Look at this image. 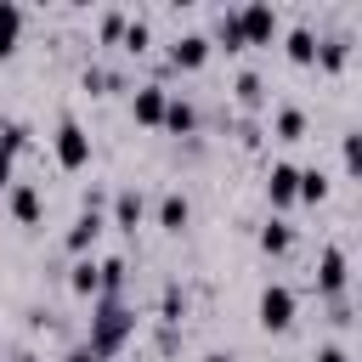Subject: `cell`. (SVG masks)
<instances>
[{
	"mask_svg": "<svg viewBox=\"0 0 362 362\" xmlns=\"http://www.w3.org/2000/svg\"><path fill=\"white\" fill-rule=\"evenodd\" d=\"M204 362H238V356H232V351H209Z\"/></svg>",
	"mask_w": 362,
	"mask_h": 362,
	"instance_id": "d6a6232c",
	"label": "cell"
},
{
	"mask_svg": "<svg viewBox=\"0 0 362 362\" xmlns=\"http://www.w3.org/2000/svg\"><path fill=\"white\" fill-rule=\"evenodd\" d=\"M317 362H351L345 345H317Z\"/></svg>",
	"mask_w": 362,
	"mask_h": 362,
	"instance_id": "4dcf8cb0",
	"label": "cell"
},
{
	"mask_svg": "<svg viewBox=\"0 0 362 362\" xmlns=\"http://www.w3.org/2000/svg\"><path fill=\"white\" fill-rule=\"evenodd\" d=\"M119 45H124L130 57H141V51L153 45V28H147V17H130V23H124V34H119Z\"/></svg>",
	"mask_w": 362,
	"mask_h": 362,
	"instance_id": "cb8c5ba5",
	"label": "cell"
},
{
	"mask_svg": "<svg viewBox=\"0 0 362 362\" xmlns=\"http://www.w3.org/2000/svg\"><path fill=\"white\" fill-rule=\"evenodd\" d=\"M260 249H266V255H288V249H294V226L272 215V221L260 226Z\"/></svg>",
	"mask_w": 362,
	"mask_h": 362,
	"instance_id": "ffe728a7",
	"label": "cell"
},
{
	"mask_svg": "<svg viewBox=\"0 0 362 362\" xmlns=\"http://www.w3.org/2000/svg\"><path fill=\"white\" fill-rule=\"evenodd\" d=\"M294 181H300V164H288V158H277V164L266 170V198H272V209H288V204H294Z\"/></svg>",
	"mask_w": 362,
	"mask_h": 362,
	"instance_id": "8fae6325",
	"label": "cell"
},
{
	"mask_svg": "<svg viewBox=\"0 0 362 362\" xmlns=\"http://www.w3.org/2000/svg\"><path fill=\"white\" fill-rule=\"evenodd\" d=\"M345 62H351V34H328V40H317V68L339 74Z\"/></svg>",
	"mask_w": 362,
	"mask_h": 362,
	"instance_id": "e0dca14e",
	"label": "cell"
},
{
	"mask_svg": "<svg viewBox=\"0 0 362 362\" xmlns=\"http://www.w3.org/2000/svg\"><path fill=\"white\" fill-rule=\"evenodd\" d=\"M68 288H74L79 300H96V294H102V260L79 255V260L68 266Z\"/></svg>",
	"mask_w": 362,
	"mask_h": 362,
	"instance_id": "4fadbf2b",
	"label": "cell"
},
{
	"mask_svg": "<svg viewBox=\"0 0 362 362\" xmlns=\"http://www.w3.org/2000/svg\"><path fill=\"white\" fill-rule=\"evenodd\" d=\"M62 362H102V356H96V351H90V345H74V351H68V356H62Z\"/></svg>",
	"mask_w": 362,
	"mask_h": 362,
	"instance_id": "1f68e13d",
	"label": "cell"
},
{
	"mask_svg": "<svg viewBox=\"0 0 362 362\" xmlns=\"http://www.w3.org/2000/svg\"><path fill=\"white\" fill-rule=\"evenodd\" d=\"M339 158H345V175H356V170H362V136H356V130H345V141H339Z\"/></svg>",
	"mask_w": 362,
	"mask_h": 362,
	"instance_id": "4316f807",
	"label": "cell"
},
{
	"mask_svg": "<svg viewBox=\"0 0 362 362\" xmlns=\"http://www.w3.org/2000/svg\"><path fill=\"white\" fill-rule=\"evenodd\" d=\"M158 130H170V136H192V130H198V107H192L187 96H175V90H170V102H164V119H158Z\"/></svg>",
	"mask_w": 362,
	"mask_h": 362,
	"instance_id": "7c38bea8",
	"label": "cell"
},
{
	"mask_svg": "<svg viewBox=\"0 0 362 362\" xmlns=\"http://www.w3.org/2000/svg\"><path fill=\"white\" fill-rule=\"evenodd\" d=\"M272 136H277V141H305V107L283 102V107L272 113Z\"/></svg>",
	"mask_w": 362,
	"mask_h": 362,
	"instance_id": "9a60e30c",
	"label": "cell"
},
{
	"mask_svg": "<svg viewBox=\"0 0 362 362\" xmlns=\"http://www.w3.org/2000/svg\"><path fill=\"white\" fill-rule=\"evenodd\" d=\"M85 90L107 96V90H119V74H107V68H85Z\"/></svg>",
	"mask_w": 362,
	"mask_h": 362,
	"instance_id": "83f0119b",
	"label": "cell"
},
{
	"mask_svg": "<svg viewBox=\"0 0 362 362\" xmlns=\"http://www.w3.org/2000/svg\"><path fill=\"white\" fill-rule=\"evenodd\" d=\"M17 40H23V6L0 0V57H11V51H17Z\"/></svg>",
	"mask_w": 362,
	"mask_h": 362,
	"instance_id": "ac0fdd59",
	"label": "cell"
},
{
	"mask_svg": "<svg viewBox=\"0 0 362 362\" xmlns=\"http://www.w3.org/2000/svg\"><path fill=\"white\" fill-rule=\"evenodd\" d=\"M51 153H57L62 170H85V164H90V136H85V124H79V119H62L57 136H51Z\"/></svg>",
	"mask_w": 362,
	"mask_h": 362,
	"instance_id": "277c9868",
	"label": "cell"
},
{
	"mask_svg": "<svg viewBox=\"0 0 362 362\" xmlns=\"http://www.w3.org/2000/svg\"><path fill=\"white\" fill-rule=\"evenodd\" d=\"M277 28H283V17H277L272 0H249V6H238V34H243V45H272Z\"/></svg>",
	"mask_w": 362,
	"mask_h": 362,
	"instance_id": "3957f363",
	"label": "cell"
},
{
	"mask_svg": "<svg viewBox=\"0 0 362 362\" xmlns=\"http://www.w3.org/2000/svg\"><path fill=\"white\" fill-rule=\"evenodd\" d=\"M164 102H170V90H164V85H136V90H130V113H136V124L158 130V119H164Z\"/></svg>",
	"mask_w": 362,
	"mask_h": 362,
	"instance_id": "9c48e42d",
	"label": "cell"
},
{
	"mask_svg": "<svg viewBox=\"0 0 362 362\" xmlns=\"http://www.w3.org/2000/svg\"><path fill=\"white\" fill-rule=\"evenodd\" d=\"M232 96H238L243 107H260V102H266V79H260L255 68H243V74L232 79Z\"/></svg>",
	"mask_w": 362,
	"mask_h": 362,
	"instance_id": "603a6c76",
	"label": "cell"
},
{
	"mask_svg": "<svg viewBox=\"0 0 362 362\" xmlns=\"http://www.w3.org/2000/svg\"><path fill=\"white\" fill-rule=\"evenodd\" d=\"M294 311H300V294H294L288 283H266L260 300H255V322H260L266 334H288V328H294Z\"/></svg>",
	"mask_w": 362,
	"mask_h": 362,
	"instance_id": "7a4b0ae2",
	"label": "cell"
},
{
	"mask_svg": "<svg viewBox=\"0 0 362 362\" xmlns=\"http://www.w3.org/2000/svg\"><path fill=\"white\" fill-rule=\"evenodd\" d=\"M28 136H34V130H28L23 119H0V141H6L11 153H23V147H28Z\"/></svg>",
	"mask_w": 362,
	"mask_h": 362,
	"instance_id": "484cf974",
	"label": "cell"
},
{
	"mask_svg": "<svg viewBox=\"0 0 362 362\" xmlns=\"http://www.w3.org/2000/svg\"><path fill=\"white\" fill-rule=\"evenodd\" d=\"M11 170H17V153H11V147H6V141H0V192H6V187H11Z\"/></svg>",
	"mask_w": 362,
	"mask_h": 362,
	"instance_id": "f546056e",
	"label": "cell"
},
{
	"mask_svg": "<svg viewBox=\"0 0 362 362\" xmlns=\"http://www.w3.org/2000/svg\"><path fill=\"white\" fill-rule=\"evenodd\" d=\"M209 62V34H175L170 40V68H204Z\"/></svg>",
	"mask_w": 362,
	"mask_h": 362,
	"instance_id": "30bf717a",
	"label": "cell"
},
{
	"mask_svg": "<svg viewBox=\"0 0 362 362\" xmlns=\"http://www.w3.org/2000/svg\"><path fill=\"white\" fill-rule=\"evenodd\" d=\"M181 317H187V288H181V283H164V294H158V322L175 328Z\"/></svg>",
	"mask_w": 362,
	"mask_h": 362,
	"instance_id": "44dd1931",
	"label": "cell"
},
{
	"mask_svg": "<svg viewBox=\"0 0 362 362\" xmlns=\"http://www.w3.org/2000/svg\"><path fill=\"white\" fill-rule=\"evenodd\" d=\"M283 57H288L294 68H311V62H317V34H311L305 23L288 28V34H283Z\"/></svg>",
	"mask_w": 362,
	"mask_h": 362,
	"instance_id": "5bb4252c",
	"label": "cell"
},
{
	"mask_svg": "<svg viewBox=\"0 0 362 362\" xmlns=\"http://www.w3.org/2000/svg\"><path fill=\"white\" fill-rule=\"evenodd\" d=\"M130 334H136V311L124 305V294H102V300H90V351L107 362V356H119L124 345H130Z\"/></svg>",
	"mask_w": 362,
	"mask_h": 362,
	"instance_id": "6da1fadb",
	"label": "cell"
},
{
	"mask_svg": "<svg viewBox=\"0 0 362 362\" xmlns=\"http://www.w3.org/2000/svg\"><path fill=\"white\" fill-rule=\"evenodd\" d=\"M243 51V34H238V11H221L215 17V34H209V51Z\"/></svg>",
	"mask_w": 362,
	"mask_h": 362,
	"instance_id": "7402d4cb",
	"label": "cell"
},
{
	"mask_svg": "<svg viewBox=\"0 0 362 362\" xmlns=\"http://www.w3.org/2000/svg\"><path fill=\"white\" fill-rule=\"evenodd\" d=\"M6 204H11L17 226H40V215H45V198H40L34 181H11V187H6Z\"/></svg>",
	"mask_w": 362,
	"mask_h": 362,
	"instance_id": "52a82bcc",
	"label": "cell"
},
{
	"mask_svg": "<svg viewBox=\"0 0 362 362\" xmlns=\"http://www.w3.org/2000/svg\"><path fill=\"white\" fill-rule=\"evenodd\" d=\"M141 221H147V198H141V187H119V192H113V215H107V226L136 232Z\"/></svg>",
	"mask_w": 362,
	"mask_h": 362,
	"instance_id": "ba28073f",
	"label": "cell"
},
{
	"mask_svg": "<svg viewBox=\"0 0 362 362\" xmlns=\"http://www.w3.org/2000/svg\"><path fill=\"white\" fill-rule=\"evenodd\" d=\"M124 23H130V11H107V17H102V23H96V34H102V40H107V45H113V40H119V34H124Z\"/></svg>",
	"mask_w": 362,
	"mask_h": 362,
	"instance_id": "f1b7e54d",
	"label": "cell"
},
{
	"mask_svg": "<svg viewBox=\"0 0 362 362\" xmlns=\"http://www.w3.org/2000/svg\"><path fill=\"white\" fill-rule=\"evenodd\" d=\"M328 198V175L311 164V170H300V181H294V204H322Z\"/></svg>",
	"mask_w": 362,
	"mask_h": 362,
	"instance_id": "d6986e66",
	"label": "cell"
},
{
	"mask_svg": "<svg viewBox=\"0 0 362 362\" xmlns=\"http://www.w3.org/2000/svg\"><path fill=\"white\" fill-rule=\"evenodd\" d=\"M11 362H34V356H28V351H17V356H11Z\"/></svg>",
	"mask_w": 362,
	"mask_h": 362,
	"instance_id": "836d02e7",
	"label": "cell"
},
{
	"mask_svg": "<svg viewBox=\"0 0 362 362\" xmlns=\"http://www.w3.org/2000/svg\"><path fill=\"white\" fill-rule=\"evenodd\" d=\"M102 232H107V215H102V204H96V198H85V209H79V221L68 226V238H62V243H68V255L79 260V255H90V249H96V238H102Z\"/></svg>",
	"mask_w": 362,
	"mask_h": 362,
	"instance_id": "5b68a950",
	"label": "cell"
},
{
	"mask_svg": "<svg viewBox=\"0 0 362 362\" xmlns=\"http://www.w3.org/2000/svg\"><path fill=\"white\" fill-rule=\"evenodd\" d=\"M187 221H192V204H187V192L170 187V192L158 198V226H164V232H181Z\"/></svg>",
	"mask_w": 362,
	"mask_h": 362,
	"instance_id": "2e32d148",
	"label": "cell"
},
{
	"mask_svg": "<svg viewBox=\"0 0 362 362\" xmlns=\"http://www.w3.org/2000/svg\"><path fill=\"white\" fill-rule=\"evenodd\" d=\"M124 272H130V266H124L119 255L102 260V294H119V288H124ZM102 294H96V300H102Z\"/></svg>",
	"mask_w": 362,
	"mask_h": 362,
	"instance_id": "d4e9b609",
	"label": "cell"
},
{
	"mask_svg": "<svg viewBox=\"0 0 362 362\" xmlns=\"http://www.w3.org/2000/svg\"><path fill=\"white\" fill-rule=\"evenodd\" d=\"M345 283H351V260H345L339 243H328V249L317 255V294H322V300H339Z\"/></svg>",
	"mask_w": 362,
	"mask_h": 362,
	"instance_id": "8992f818",
	"label": "cell"
}]
</instances>
